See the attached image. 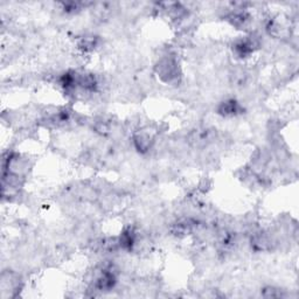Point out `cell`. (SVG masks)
Wrapping results in <instances>:
<instances>
[{"instance_id":"1","label":"cell","mask_w":299,"mask_h":299,"mask_svg":"<svg viewBox=\"0 0 299 299\" xmlns=\"http://www.w3.org/2000/svg\"><path fill=\"white\" fill-rule=\"evenodd\" d=\"M157 71L159 76L166 82L178 81V77H179V69H178L177 61L171 58L163 59L159 62L157 65Z\"/></svg>"},{"instance_id":"2","label":"cell","mask_w":299,"mask_h":299,"mask_svg":"<svg viewBox=\"0 0 299 299\" xmlns=\"http://www.w3.org/2000/svg\"><path fill=\"white\" fill-rule=\"evenodd\" d=\"M255 43L251 39H242L234 43L233 51L239 58H247L254 52Z\"/></svg>"},{"instance_id":"3","label":"cell","mask_w":299,"mask_h":299,"mask_svg":"<svg viewBox=\"0 0 299 299\" xmlns=\"http://www.w3.org/2000/svg\"><path fill=\"white\" fill-rule=\"evenodd\" d=\"M133 142H135V145L138 151L146 152L151 149L152 143H153V137L142 131V132H138L133 137Z\"/></svg>"},{"instance_id":"4","label":"cell","mask_w":299,"mask_h":299,"mask_svg":"<svg viewBox=\"0 0 299 299\" xmlns=\"http://www.w3.org/2000/svg\"><path fill=\"white\" fill-rule=\"evenodd\" d=\"M239 111H241V107L234 99H228V101L222 102L219 108V114L222 115V116H235Z\"/></svg>"},{"instance_id":"5","label":"cell","mask_w":299,"mask_h":299,"mask_svg":"<svg viewBox=\"0 0 299 299\" xmlns=\"http://www.w3.org/2000/svg\"><path fill=\"white\" fill-rule=\"evenodd\" d=\"M135 242H136V234L132 229H126L125 232H123V234L120 236V239H118V244H120V247L126 249V250L132 249Z\"/></svg>"}]
</instances>
